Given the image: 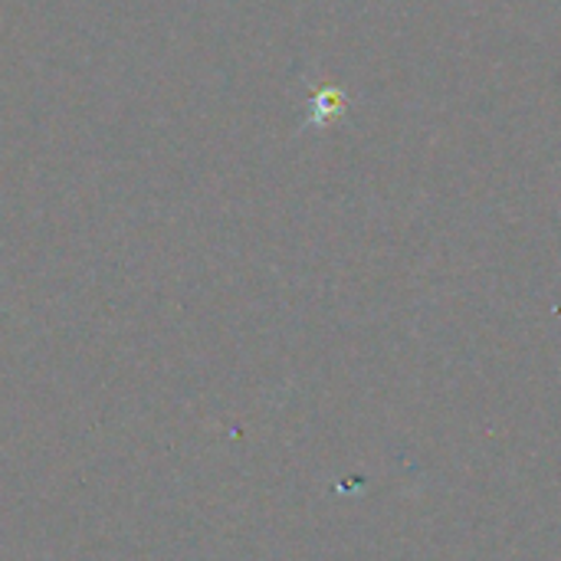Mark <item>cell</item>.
Masks as SVG:
<instances>
[{"label":"cell","instance_id":"6da1fadb","mask_svg":"<svg viewBox=\"0 0 561 561\" xmlns=\"http://www.w3.org/2000/svg\"><path fill=\"white\" fill-rule=\"evenodd\" d=\"M348 112V102L342 95V89H319L312 95V125H332L335 118H342Z\"/></svg>","mask_w":561,"mask_h":561}]
</instances>
